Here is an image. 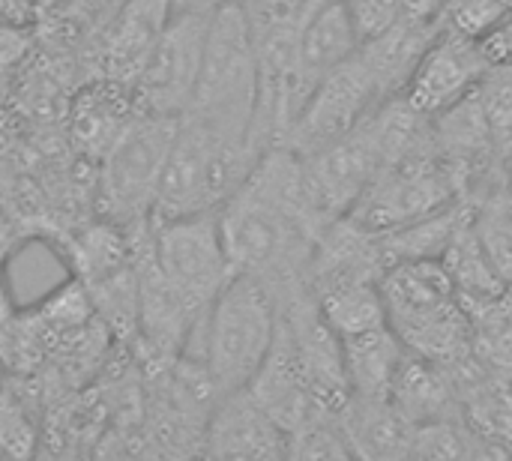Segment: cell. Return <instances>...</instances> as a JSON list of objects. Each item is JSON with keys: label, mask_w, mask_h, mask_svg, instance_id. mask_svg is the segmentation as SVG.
Segmentation results:
<instances>
[{"label": "cell", "mask_w": 512, "mask_h": 461, "mask_svg": "<svg viewBox=\"0 0 512 461\" xmlns=\"http://www.w3.org/2000/svg\"><path fill=\"white\" fill-rule=\"evenodd\" d=\"M213 12H171L162 33L147 48L132 93L141 111L180 117L195 93Z\"/></svg>", "instance_id": "ba28073f"}, {"label": "cell", "mask_w": 512, "mask_h": 461, "mask_svg": "<svg viewBox=\"0 0 512 461\" xmlns=\"http://www.w3.org/2000/svg\"><path fill=\"white\" fill-rule=\"evenodd\" d=\"M471 354L498 378L512 381V303L510 297L468 309Z\"/></svg>", "instance_id": "ffe728a7"}, {"label": "cell", "mask_w": 512, "mask_h": 461, "mask_svg": "<svg viewBox=\"0 0 512 461\" xmlns=\"http://www.w3.org/2000/svg\"><path fill=\"white\" fill-rule=\"evenodd\" d=\"M390 402L414 423H432L459 414V399L453 390V381L444 366L423 360L417 354H408L396 372Z\"/></svg>", "instance_id": "ac0fdd59"}, {"label": "cell", "mask_w": 512, "mask_h": 461, "mask_svg": "<svg viewBox=\"0 0 512 461\" xmlns=\"http://www.w3.org/2000/svg\"><path fill=\"white\" fill-rule=\"evenodd\" d=\"M381 99H387V93L357 51L315 84L282 147H291L300 156H312L351 132Z\"/></svg>", "instance_id": "9c48e42d"}, {"label": "cell", "mask_w": 512, "mask_h": 461, "mask_svg": "<svg viewBox=\"0 0 512 461\" xmlns=\"http://www.w3.org/2000/svg\"><path fill=\"white\" fill-rule=\"evenodd\" d=\"M201 453L210 459H288V432L243 387L216 402Z\"/></svg>", "instance_id": "8fae6325"}, {"label": "cell", "mask_w": 512, "mask_h": 461, "mask_svg": "<svg viewBox=\"0 0 512 461\" xmlns=\"http://www.w3.org/2000/svg\"><path fill=\"white\" fill-rule=\"evenodd\" d=\"M438 30H441V21H420V18L405 15L387 33H381L378 39L360 48L363 60L369 63V69L375 72L387 96L402 93V87L408 84L411 72L417 69L420 57L426 54Z\"/></svg>", "instance_id": "e0dca14e"}, {"label": "cell", "mask_w": 512, "mask_h": 461, "mask_svg": "<svg viewBox=\"0 0 512 461\" xmlns=\"http://www.w3.org/2000/svg\"><path fill=\"white\" fill-rule=\"evenodd\" d=\"M27 51V33L18 24H0V75L9 72Z\"/></svg>", "instance_id": "cb8c5ba5"}, {"label": "cell", "mask_w": 512, "mask_h": 461, "mask_svg": "<svg viewBox=\"0 0 512 461\" xmlns=\"http://www.w3.org/2000/svg\"><path fill=\"white\" fill-rule=\"evenodd\" d=\"M348 9V18L360 36V48L381 33H387L396 21L405 18V9L399 0H342Z\"/></svg>", "instance_id": "603a6c76"}, {"label": "cell", "mask_w": 512, "mask_h": 461, "mask_svg": "<svg viewBox=\"0 0 512 461\" xmlns=\"http://www.w3.org/2000/svg\"><path fill=\"white\" fill-rule=\"evenodd\" d=\"M387 324L423 360L447 366L471 351V318L441 261H396L378 279Z\"/></svg>", "instance_id": "3957f363"}, {"label": "cell", "mask_w": 512, "mask_h": 461, "mask_svg": "<svg viewBox=\"0 0 512 461\" xmlns=\"http://www.w3.org/2000/svg\"><path fill=\"white\" fill-rule=\"evenodd\" d=\"M408 18H420V21H441L447 0H399Z\"/></svg>", "instance_id": "d4e9b609"}, {"label": "cell", "mask_w": 512, "mask_h": 461, "mask_svg": "<svg viewBox=\"0 0 512 461\" xmlns=\"http://www.w3.org/2000/svg\"><path fill=\"white\" fill-rule=\"evenodd\" d=\"M264 147L243 135H228L192 114L177 117V132L162 168L153 222L213 213L249 177Z\"/></svg>", "instance_id": "7a4b0ae2"}, {"label": "cell", "mask_w": 512, "mask_h": 461, "mask_svg": "<svg viewBox=\"0 0 512 461\" xmlns=\"http://www.w3.org/2000/svg\"><path fill=\"white\" fill-rule=\"evenodd\" d=\"M33 3H36V9L51 12V9H63V6H69L72 0H33Z\"/></svg>", "instance_id": "4316f807"}, {"label": "cell", "mask_w": 512, "mask_h": 461, "mask_svg": "<svg viewBox=\"0 0 512 461\" xmlns=\"http://www.w3.org/2000/svg\"><path fill=\"white\" fill-rule=\"evenodd\" d=\"M177 132V117L138 111L102 159V207L111 222L132 231L153 222L162 168Z\"/></svg>", "instance_id": "8992f818"}, {"label": "cell", "mask_w": 512, "mask_h": 461, "mask_svg": "<svg viewBox=\"0 0 512 461\" xmlns=\"http://www.w3.org/2000/svg\"><path fill=\"white\" fill-rule=\"evenodd\" d=\"M150 249L171 291L195 315H207L216 294L234 276L216 210L153 222Z\"/></svg>", "instance_id": "52a82bcc"}, {"label": "cell", "mask_w": 512, "mask_h": 461, "mask_svg": "<svg viewBox=\"0 0 512 461\" xmlns=\"http://www.w3.org/2000/svg\"><path fill=\"white\" fill-rule=\"evenodd\" d=\"M360 51V36L348 18L342 0L309 12L297 33V63L300 72L318 84L327 72L342 66Z\"/></svg>", "instance_id": "5bb4252c"}, {"label": "cell", "mask_w": 512, "mask_h": 461, "mask_svg": "<svg viewBox=\"0 0 512 461\" xmlns=\"http://www.w3.org/2000/svg\"><path fill=\"white\" fill-rule=\"evenodd\" d=\"M279 321L276 291L258 276L234 273L210 303L183 354L204 360L222 396L243 390L264 366Z\"/></svg>", "instance_id": "6da1fadb"}, {"label": "cell", "mask_w": 512, "mask_h": 461, "mask_svg": "<svg viewBox=\"0 0 512 461\" xmlns=\"http://www.w3.org/2000/svg\"><path fill=\"white\" fill-rule=\"evenodd\" d=\"M327 3H336V0H306V15L315 12V9H321V6H327Z\"/></svg>", "instance_id": "83f0119b"}, {"label": "cell", "mask_w": 512, "mask_h": 461, "mask_svg": "<svg viewBox=\"0 0 512 461\" xmlns=\"http://www.w3.org/2000/svg\"><path fill=\"white\" fill-rule=\"evenodd\" d=\"M441 21L471 39L489 42L492 36L510 30L512 0H447Z\"/></svg>", "instance_id": "7402d4cb"}, {"label": "cell", "mask_w": 512, "mask_h": 461, "mask_svg": "<svg viewBox=\"0 0 512 461\" xmlns=\"http://www.w3.org/2000/svg\"><path fill=\"white\" fill-rule=\"evenodd\" d=\"M81 105L75 108V132L84 147H93L99 159L108 156V150L117 144V138L126 132V126L138 117L132 111V102H126L120 93L108 96L102 90H93L87 99H78ZM90 150V153H93Z\"/></svg>", "instance_id": "44dd1931"}, {"label": "cell", "mask_w": 512, "mask_h": 461, "mask_svg": "<svg viewBox=\"0 0 512 461\" xmlns=\"http://www.w3.org/2000/svg\"><path fill=\"white\" fill-rule=\"evenodd\" d=\"M441 264L450 273V282H453L459 300L465 303V309H477V306L498 303V300L510 297L507 279L501 276L498 264L492 261L477 225L468 219L459 228V234L453 237V243L447 246Z\"/></svg>", "instance_id": "2e32d148"}, {"label": "cell", "mask_w": 512, "mask_h": 461, "mask_svg": "<svg viewBox=\"0 0 512 461\" xmlns=\"http://www.w3.org/2000/svg\"><path fill=\"white\" fill-rule=\"evenodd\" d=\"M339 417L354 456H366V459L411 456L414 423L390 399L351 396Z\"/></svg>", "instance_id": "4fadbf2b"}, {"label": "cell", "mask_w": 512, "mask_h": 461, "mask_svg": "<svg viewBox=\"0 0 512 461\" xmlns=\"http://www.w3.org/2000/svg\"><path fill=\"white\" fill-rule=\"evenodd\" d=\"M345 354V375L351 396L360 399H390L396 372L408 357V348L390 330V324L366 330L360 336L342 339Z\"/></svg>", "instance_id": "9a60e30c"}, {"label": "cell", "mask_w": 512, "mask_h": 461, "mask_svg": "<svg viewBox=\"0 0 512 461\" xmlns=\"http://www.w3.org/2000/svg\"><path fill=\"white\" fill-rule=\"evenodd\" d=\"M252 0H171L174 12H219L225 6H249Z\"/></svg>", "instance_id": "484cf974"}, {"label": "cell", "mask_w": 512, "mask_h": 461, "mask_svg": "<svg viewBox=\"0 0 512 461\" xmlns=\"http://www.w3.org/2000/svg\"><path fill=\"white\" fill-rule=\"evenodd\" d=\"M246 390L258 399V405L288 435L297 432L300 426H306L309 420L321 417V414H333V411H324L321 402L315 399L309 378L303 372V363L297 357L294 339L282 321H279V333H276V342H273L264 366L255 372V378L249 381Z\"/></svg>", "instance_id": "7c38bea8"}, {"label": "cell", "mask_w": 512, "mask_h": 461, "mask_svg": "<svg viewBox=\"0 0 512 461\" xmlns=\"http://www.w3.org/2000/svg\"><path fill=\"white\" fill-rule=\"evenodd\" d=\"M492 69V51L489 42L471 39L459 33L456 27L441 21V30L435 33L432 45L420 57L417 69L411 72L408 84L402 87V99L420 114L435 117L465 99Z\"/></svg>", "instance_id": "30bf717a"}, {"label": "cell", "mask_w": 512, "mask_h": 461, "mask_svg": "<svg viewBox=\"0 0 512 461\" xmlns=\"http://www.w3.org/2000/svg\"><path fill=\"white\" fill-rule=\"evenodd\" d=\"M315 300L321 306V315L327 318V324L336 330L339 339L360 336L366 330L387 324V309H384L378 279L333 285V288L315 294Z\"/></svg>", "instance_id": "d6986e66"}, {"label": "cell", "mask_w": 512, "mask_h": 461, "mask_svg": "<svg viewBox=\"0 0 512 461\" xmlns=\"http://www.w3.org/2000/svg\"><path fill=\"white\" fill-rule=\"evenodd\" d=\"M456 174L435 144L423 135L390 159L348 213L369 234H387L453 204Z\"/></svg>", "instance_id": "5b68a950"}, {"label": "cell", "mask_w": 512, "mask_h": 461, "mask_svg": "<svg viewBox=\"0 0 512 461\" xmlns=\"http://www.w3.org/2000/svg\"><path fill=\"white\" fill-rule=\"evenodd\" d=\"M258 108V51L249 21L240 6L213 12L204 60L192 102L183 114H192L228 135L255 138Z\"/></svg>", "instance_id": "277c9868"}]
</instances>
